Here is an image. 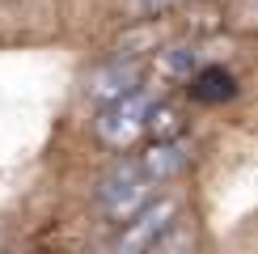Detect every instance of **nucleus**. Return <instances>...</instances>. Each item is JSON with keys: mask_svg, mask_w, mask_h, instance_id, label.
Listing matches in <instances>:
<instances>
[{"mask_svg": "<svg viewBox=\"0 0 258 254\" xmlns=\"http://www.w3.org/2000/svg\"><path fill=\"white\" fill-rule=\"evenodd\" d=\"M148 93H140V89H123V93H114L110 106L102 110V119H98V136L106 144H114V148H123V144H132L140 132H144V123H148Z\"/></svg>", "mask_w": 258, "mask_h": 254, "instance_id": "obj_2", "label": "nucleus"}, {"mask_svg": "<svg viewBox=\"0 0 258 254\" xmlns=\"http://www.w3.org/2000/svg\"><path fill=\"white\" fill-rule=\"evenodd\" d=\"M174 216H178L174 199H157V204H148V199H144V204L127 216V229L119 233V250H123V254L153 250L157 241H161V233L174 225Z\"/></svg>", "mask_w": 258, "mask_h": 254, "instance_id": "obj_3", "label": "nucleus"}, {"mask_svg": "<svg viewBox=\"0 0 258 254\" xmlns=\"http://www.w3.org/2000/svg\"><path fill=\"white\" fill-rule=\"evenodd\" d=\"M178 165H182V148H178V144H157L153 153L144 157V169H148L153 178H165V174H174Z\"/></svg>", "mask_w": 258, "mask_h": 254, "instance_id": "obj_5", "label": "nucleus"}, {"mask_svg": "<svg viewBox=\"0 0 258 254\" xmlns=\"http://www.w3.org/2000/svg\"><path fill=\"white\" fill-rule=\"evenodd\" d=\"M233 77L224 68H208V72H199V81H195V98L203 102H220V98H233Z\"/></svg>", "mask_w": 258, "mask_h": 254, "instance_id": "obj_4", "label": "nucleus"}, {"mask_svg": "<svg viewBox=\"0 0 258 254\" xmlns=\"http://www.w3.org/2000/svg\"><path fill=\"white\" fill-rule=\"evenodd\" d=\"M148 186H153V174L144 169V161L123 157V161H114L110 169H106V178L98 186V204L110 212L114 220H127L148 199Z\"/></svg>", "mask_w": 258, "mask_h": 254, "instance_id": "obj_1", "label": "nucleus"}, {"mask_svg": "<svg viewBox=\"0 0 258 254\" xmlns=\"http://www.w3.org/2000/svg\"><path fill=\"white\" fill-rule=\"evenodd\" d=\"M127 5H132L136 13H161V9H169V5H178V0H127Z\"/></svg>", "mask_w": 258, "mask_h": 254, "instance_id": "obj_6", "label": "nucleus"}]
</instances>
